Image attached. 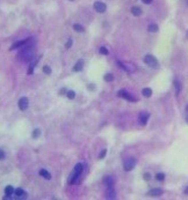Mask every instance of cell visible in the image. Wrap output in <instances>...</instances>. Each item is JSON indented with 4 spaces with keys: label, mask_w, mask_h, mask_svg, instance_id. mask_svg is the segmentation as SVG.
<instances>
[{
    "label": "cell",
    "mask_w": 188,
    "mask_h": 200,
    "mask_svg": "<svg viewBox=\"0 0 188 200\" xmlns=\"http://www.w3.org/2000/svg\"><path fill=\"white\" fill-rule=\"evenodd\" d=\"M34 56H35V48L33 45H27L26 44L25 46H22L19 52V57L22 61L25 63H29L34 59Z\"/></svg>",
    "instance_id": "6da1fadb"
},
{
    "label": "cell",
    "mask_w": 188,
    "mask_h": 200,
    "mask_svg": "<svg viewBox=\"0 0 188 200\" xmlns=\"http://www.w3.org/2000/svg\"><path fill=\"white\" fill-rule=\"evenodd\" d=\"M83 170H84V165L81 164V163H78L74 167V169H73L72 174L70 175V177H69V184H74L75 180L80 177V175L83 174Z\"/></svg>",
    "instance_id": "7a4b0ae2"
},
{
    "label": "cell",
    "mask_w": 188,
    "mask_h": 200,
    "mask_svg": "<svg viewBox=\"0 0 188 200\" xmlns=\"http://www.w3.org/2000/svg\"><path fill=\"white\" fill-rule=\"evenodd\" d=\"M144 63L146 64V65H149V66H151V67H158V60L156 59L153 56H151V55H146L145 56V58H144Z\"/></svg>",
    "instance_id": "3957f363"
},
{
    "label": "cell",
    "mask_w": 188,
    "mask_h": 200,
    "mask_svg": "<svg viewBox=\"0 0 188 200\" xmlns=\"http://www.w3.org/2000/svg\"><path fill=\"white\" fill-rule=\"evenodd\" d=\"M117 96L124 98V100L130 101V102H136V101H137V98L134 97L131 94H129L128 91H125V90H120V91H118V94H117Z\"/></svg>",
    "instance_id": "277c9868"
},
{
    "label": "cell",
    "mask_w": 188,
    "mask_h": 200,
    "mask_svg": "<svg viewBox=\"0 0 188 200\" xmlns=\"http://www.w3.org/2000/svg\"><path fill=\"white\" fill-rule=\"evenodd\" d=\"M135 164H136V160L134 157H130V158H128V160H125V162H124V170L125 171H131L135 168Z\"/></svg>",
    "instance_id": "5b68a950"
},
{
    "label": "cell",
    "mask_w": 188,
    "mask_h": 200,
    "mask_svg": "<svg viewBox=\"0 0 188 200\" xmlns=\"http://www.w3.org/2000/svg\"><path fill=\"white\" fill-rule=\"evenodd\" d=\"M30 42V38H26V39H22V41H18V42H15L14 44L12 45L9 48V50H15V49H20L22 48V46H25L26 44H28V43Z\"/></svg>",
    "instance_id": "8992f818"
},
{
    "label": "cell",
    "mask_w": 188,
    "mask_h": 200,
    "mask_svg": "<svg viewBox=\"0 0 188 200\" xmlns=\"http://www.w3.org/2000/svg\"><path fill=\"white\" fill-rule=\"evenodd\" d=\"M93 7H94V9H95L98 13H105L107 6H106V4L101 3V1H96V3H94Z\"/></svg>",
    "instance_id": "52a82bcc"
},
{
    "label": "cell",
    "mask_w": 188,
    "mask_h": 200,
    "mask_svg": "<svg viewBox=\"0 0 188 200\" xmlns=\"http://www.w3.org/2000/svg\"><path fill=\"white\" fill-rule=\"evenodd\" d=\"M28 104H29V101H28L27 97H21L19 100V108H20V110H26L28 108Z\"/></svg>",
    "instance_id": "ba28073f"
},
{
    "label": "cell",
    "mask_w": 188,
    "mask_h": 200,
    "mask_svg": "<svg viewBox=\"0 0 188 200\" xmlns=\"http://www.w3.org/2000/svg\"><path fill=\"white\" fill-rule=\"evenodd\" d=\"M106 198H107V199H115L116 198V192H115V190H114V186H109V188H107Z\"/></svg>",
    "instance_id": "9c48e42d"
},
{
    "label": "cell",
    "mask_w": 188,
    "mask_h": 200,
    "mask_svg": "<svg viewBox=\"0 0 188 200\" xmlns=\"http://www.w3.org/2000/svg\"><path fill=\"white\" fill-rule=\"evenodd\" d=\"M149 118H150V115H149L148 112H142L139 115V122L142 125H145L146 123H148Z\"/></svg>",
    "instance_id": "30bf717a"
},
{
    "label": "cell",
    "mask_w": 188,
    "mask_h": 200,
    "mask_svg": "<svg viewBox=\"0 0 188 200\" xmlns=\"http://www.w3.org/2000/svg\"><path fill=\"white\" fill-rule=\"evenodd\" d=\"M83 67H84V60L80 59V60H78L77 64L74 65V67H73V71H74V72H80V71L83 70Z\"/></svg>",
    "instance_id": "8fae6325"
},
{
    "label": "cell",
    "mask_w": 188,
    "mask_h": 200,
    "mask_svg": "<svg viewBox=\"0 0 188 200\" xmlns=\"http://www.w3.org/2000/svg\"><path fill=\"white\" fill-rule=\"evenodd\" d=\"M149 194H150L151 197H159V195L163 194V190H161V189H153V190H151L150 192H149Z\"/></svg>",
    "instance_id": "7c38bea8"
},
{
    "label": "cell",
    "mask_w": 188,
    "mask_h": 200,
    "mask_svg": "<svg viewBox=\"0 0 188 200\" xmlns=\"http://www.w3.org/2000/svg\"><path fill=\"white\" fill-rule=\"evenodd\" d=\"M103 183H105V185L107 186V188H109V186H114V179L110 177V176H107V177H105V179H103Z\"/></svg>",
    "instance_id": "4fadbf2b"
},
{
    "label": "cell",
    "mask_w": 188,
    "mask_h": 200,
    "mask_svg": "<svg viewBox=\"0 0 188 200\" xmlns=\"http://www.w3.org/2000/svg\"><path fill=\"white\" fill-rule=\"evenodd\" d=\"M174 87H175L176 95H179V94H180V91H181V83H180V81H179L178 79H175V80H174Z\"/></svg>",
    "instance_id": "5bb4252c"
},
{
    "label": "cell",
    "mask_w": 188,
    "mask_h": 200,
    "mask_svg": "<svg viewBox=\"0 0 188 200\" xmlns=\"http://www.w3.org/2000/svg\"><path fill=\"white\" fill-rule=\"evenodd\" d=\"M40 175L42 176L43 178H45V179H51V175L47 170H45V169H42V170H40Z\"/></svg>",
    "instance_id": "9a60e30c"
},
{
    "label": "cell",
    "mask_w": 188,
    "mask_h": 200,
    "mask_svg": "<svg viewBox=\"0 0 188 200\" xmlns=\"http://www.w3.org/2000/svg\"><path fill=\"white\" fill-rule=\"evenodd\" d=\"M14 189H13V186H10V185H8V186H6V189H5V194L7 195V197H10V195L14 193Z\"/></svg>",
    "instance_id": "2e32d148"
},
{
    "label": "cell",
    "mask_w": 188,
    "mask_h": 200,
    "mask_svg": "<svg viewBox=\"0 0 188 200\" xmlns=\"http://www.w3.org/2000/svg\"><path fill=\"white\" fill-rule=\"evenodd\" d=\"M142 94H143V96H145V97H151L152 90H151V88H144V89L142 90Z\"/></svg>",
    "instance_id": "e0dca14e"
},
{
    "label": "cell",
    "mask_w": 188,
    "mask_h": 200,
    "mask_svg": "<svg viewBox=\"0 0 188 200\" xmlns=\"http://www.w3.org/2000/svg\"><path fill=\"white\" fill-rule=\"evenodd\" d=\"M148 30L150 33H157V31H158V25L156 24V23H151L148 27Z\"/></svg>",
    "instance_id": "ac0fdd59"
},
{
    "label": "cell",
    "mask_w": 188,
    "mask_h": 200,
    "mask_svg": "<svg viewBox=\"0 0 188 200\" xmlns=\"http://www.w3.org/2000/svg\"><path fill=\"white\" fill-rule=\"evenodd\" d=\"M131 13H132V15H135V16H139V15L142 14V9H140L139 7H132L131 8Z\"/></svg>",
    "instance_id": "d6986e66"
},
{
    "label": "cell",
    "mask_w": 188,
    "mask_h": 200,
    "mask_svg": "<svg viewBox=\"0 0 188 200\" xmlns=\"http://www.w3.org/2000/svg\"><path fill=\"white\" fill-rule=\"evenodd\" d=\"M14 193H15V195H16V197H19V198L26 197V192L22 190V189H16V190L14 191Z\"/></svg>",
    "instance_id": "ffe728a7"
},
{
    "label": "cell",
    "mask_w": 188,
    "mask_h": 200,
    "mask_svg": "<svg viewBox=\"0 0 188 200\" xmlns=\"http://www.w3.org/2000/svg\"><path fill=\"white\" fill-rule=\"evenodd\" d=\"M73 29L75 30V31H78V33H83L84 30V27L81 24H78V23H75V24H73Z\"/></svg>",
    "instance_id": "44dd1931"
},
{
    "label": "cell",
    "mask_w": 188,
    "mask_h": 200,
    "mask_svg": "<svg viewBox=\"0 0 188 200\" xmlns=\"http://www.w3.org/2000/svg\"><path fill=\"white\" fill-rule=\"evenodd\" d=\"M105 81H107V82H112V81L114 80V76H113V74H110V73H108V74H106L105 75Z\"/></svg>",
    "instance_id": "7402d4cb"
},
{
    "label": "cell",
    "mask_w": 188,
    "mask_h": 200,
    "mask_svg": "<svg viewBox=\"0 0 188 200\" xmlns=\"http://www.w3.org/2000/svg\"><path fill=\"white\" fill-rule=\"evenodd\" d=\"M40 134H41V130L36 128V130H34V132H33V138L34 139H37V138L40 137Z\"/></svg>",
    "instance_id": "603a6c76"
},
{
    "label": "cell",
    "mask_w": 188,
    "mask_h": 200,
    "mask_svg": "<svg viewBox=\"0 0 188 200\" xmlns=\"http://www.w3.org/2000/svg\"><path fill=\"white\" fill-rule=\"evenodd\" d=\"M156 178H157V180H159V182H163V180L165 179V175H164V174H157V175H156Z\"/></svg>",
    "instance_id": "cb8c5ba5"
},
{
    "label": "cell",
    "mask_w": 188,
    "mask_h": 200,
    "mask_svg": "<svg viewBox=\"0 0 188 200\" xmlns=\"http://www.w3.org/2000/svg\"><path fill=\"white\" fill-rule=\"evenodd\" d=\"M99 52L101 53V55H103V56H107L108 53V50H107V48H105V46H102V48H100V50H99Z\"/></svg>",
    "instance_id": "d4e9b609"
},
{
    "label": "cell",
    "mask_w": 188,
    "mask_h": 200,
    "mask_svg": "<svg viewBox=\"0 0 188 200\" xmlns=\"http://www.w3.org/2000/svg\"><path fill=\"white\" fill-rule=\"evenodd\" d=\"M66 95H68V97L70 98V100H73V98H74V96H75V93L73 91V90H70V91H68V93H66Z\"/></svg>",
    "instance_id": "484cf974"
},
{
    "label": "cell",
    "mask_w": 188,
    "mask_h": 200,
    "mask_svg": "<svg viewBox=\"0 0 188 200\" xmlns=\"http://www.w3.org/2000/svg\"><path fill=\"white\" fill-rule=\"evenodd\" d=\"M43 72H44L45 74H51V68L49 67V66L45 65L44 67H43Z\"/></svg>",
    "instance_id": "4316f807"
},
{
    "label": "cell",
    "mask_w": 188,
    "mask_h": 200,
    "mask_svg": "<svg viewBox=\"0 0 188 200\" xmlns=\"http://www.w3.org/2000/svg\"><path fill=\"white\" fill-rule=\"evenodd\" d=\"M71 45H72V39H71V38H70V39H69L68 42H66V44H65V48H66V49H70V48H71Z\"/></svg>",
    "instance_id": "83f0119b"
},
{
    "label": "cell",
    "mask_w": 188,
    "mask_h": 200,
    "mask_svg": "<svg viewBox=\"0 0 188 200\" xmlns=\"http://www.w3.org/2000/svg\"><path fill=\"white\" fill-rule=\"evenodd\" d=\"M106 154H107V149H103L102 152L100 153V156H99V157H100V158H103V157L106 156Z\"/></svg>",
    "instance_id": "f1b7e54d"
},
{
    "label": "cell",
    "mask_w": 188,
    "mask_h": 200,
    "mask_svg": "<svg viewBox=\"0 0 188 200\" xmlns=\"http://www.w3.org/2000/svg\"><path fill=\"white\" fill-rule=\"evenodd\" d=\"M33 72H34V64H33V65H30L29 70H28V74H31Z\"/></svg>",
    "instance_id": "f546056e"
},
{
    "label": "cell",
    "mask_w": 188,
    "mask_h": 200,
    "mask_svg": "<svg viewBox=\"0 0 188 200\" xmlns=\"http://www.w3.org/2000/svg\"><path fill=\"white\" fill-rule=\"evenodd\" d=\"M144 179L145 180H150V178H151V176H150V174H144Z\"/></svg>",
    "instance_id": "4dcf8cb0"
},
{
    "label": "cell",
    "mask_w": 188,
    "mask_h": 200,
    "mask_svg": "<svg viewBox=\"0 0 188 200\" xmlns=\"http://www.w3.org/2000/svg\"><path fill=\"white\" fill-rule=\"evenodd\" d=\"M4 158H5V153L0 149V160H4Z\"/></svg>",
    "instance_id": "1f68e13d"
},
{
    "label": "cell",
    "mask_w": 188,
    "mask_h": 200,
    "mask_svg": "<svg viewBox=\"0 0 188 200\" xmlns=\"http://www.w3.org/2000/svg\"><path fill=\"white\" fill-rule=\"evenodd\" d=\"M144 4H150V3H152V0H142Z\"/></svg>",
    "instance_id": "d6a6232c"
},
{
    "label": "cell",
    "mask_w": 188,
    "mask_h": 200,
    "mask_svg": "<svg viewBox=\"0 0 188 200\" xmlns=\"http://www.w3.org/2000/svg\"><path fill=\"white\" fill-rule=\"evenodd\" d=\"M185 193H186V194H188V186H187V189L185 190Z\"/></svg>",
    "instance_id": "836d02e7"
},
{
    "label": "cell",
    "mask_w": 188,
    "mask_h": 200,
    "mask_svg": "<svg viewBox=\"0 0 188 200\" xmlns=\"http://www.w3.org/2000/svg\"><path fill=\"white\" fill-rule=\"evenodd\" d=\"M186 122H187V124H188V116L186 117Z\"/></svg>",
    "instance_id": "e575fe53"
},
{
    "label": "cell",
    "mask_w": 188,
    "mask_h": 200,
    "mask_svg": "<svg viewBox=\"0 0 188 200\" xmlns=\"http://www.w3.org/2000/svg\"><path fill=\"white\" fill-rule=\"evenodd\" d=\"M186 111H187V112H188V105H187V106H186Z\"/></svg>",
    "instance_id": "d590c367"
},
{
    "label": "cell",
    "mask_w": 188,
    "mask_h": 200,
    "mask_svg": "<svg viewBox=\"0 0 188 200\" xmlns=\"http://www.w3.org/2000/svg\"><path fill=\"white\" fill-rule=\"evenodd\" d=\"M187 38H188V31H187Z\"/></svg>",
    "instance_id": "8d00e7d4"
},
{
    "label": "cell",
    "mask_w": 188,
    "mask_h": 200,
    "mask_svg": "<svg viewBox=\"0 0 188 200\" xmlns=\"http://www.w3.org/2000/svg\"><path fill=\"white\" fill-rule=\"evenodd\" d=\"M187 4H188V0H187Z\"/></svg>",
    "instance_id": "74e56055"
},
{
    "label": "cell",
    "mask_w": 188,
    "mask_h": 200,
    "mask_svg": "<svg viewBox=\"0 0 188 200\" xmlns=\"http://www.w3.org/2000/svg\"><path fill=\"white\" fill-rule=\"evenodd\" d=\"M71 1H73V0H71Z\"/></svg>",
    "instance_id": "f35d334b"
}]
</instances>
